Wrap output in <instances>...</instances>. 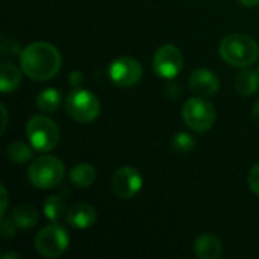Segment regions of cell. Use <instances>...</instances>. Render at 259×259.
Returning a JSON list of instances; mask_svg holds the SVG:
<instances>
[{
  "label": "cell",
  "mask_w": 259,
  "mask_h": 259,
  "mask_svg": "<svg viewBox=\"0 0 259 259\" xmlns=\"http://www.w3.org/2000/svg\"><path fill=\"white\" fill-rule=\"evenodd\" d=\"M61 64V53L46 41L30 42L20 53L21 71L32 80H49L55 77Z\"/></svg>",
  "instance_id": "6da1fadb"
},
{
  "label": "cell",
  "mask_w": 259,
  "mask_h": 259,
  "mask_svg": "<svg viewBox=\"0 0 259 259\" xmlns=\"http://www.w3.org/2000/svg\"><path fill=\"white\" fill-rule=\"evenodd\" d=\"M220 56L234 67H249L259 55L256 41L244 33H231L220 42Z\"/></svg>",
  "instance_id": "7a4b0ae2"
},
{
  "label": "cell",
  "mask_w": 259,
  "mask_h": 259,
  "mask_svg": "<svg viewBox=\"0 0 259 259\" xmlns=\"http://www.w3.org/2000/svg\"><path fill=\"white\" fill-rule=\"evenodd\" d=\"M65 175V167L61 159L44 155L36 158L29 167V181L35 188L49 190L61 184Z\"/></svg>",
  "instance_id": "3957f363"
},
{
  "label": "cell",
  "mask_w": 259,
  "mask_h": 259,
  "mask_svg": "<svg viewBox=\"0 0 259 259\" xmlns=\"http://www.w3.org/2000/svg\"><path fill=\"white\" fill-rule=\"evenodd\" d=\"M26 134L30 146L38 152H49L59 143L61 134L53 120L46 115H35L27 121Z\"/></svg>",
  "instance_id": "277c9868"
},
{
  "label": "cell",
  "mask_w": 259,
  "mask_h": 259,
  "mask_svg": "<svg viewBox=\"0 0 259 259\" xmlns=\"http://www.w3.org/2000/svg\"><path fill=\"white\" fill-rule=\"evenodd\" d=\"M65 109L73 120L80 123H88L99 117L100 102L91 91L79 87L68 94L65 100Z\"/></svg>",
  "instance_id": "5b68a950"
},
{
  "label": "cell",
  "mask_w": 259,
  "mask_h": 259,
  "mask_svg": "<svg viewBox=\"0 0 259 259\" xmlns=\"http://www.w3.org/2000/svg\"><path fill=\"white\" fill-rule=\"evenodd\" d=\"M68 232L56 222L44 226L35 237V250L42 258H59L68 249Z\"/></svg>",
  "instance_id": "8992f818"
},
{
  "label": "cell",
  "mask_w": 259,
  "mask_h": 259,
  "mask_svg": "<svg viewBox=\"0 0 259 259\" xmlns=\"http://www.w3.org/2000/svg\"><path fill=\"white\" fill-rule=\"evenodd\" d=\"M182 118L187 126L196 132H206L209 131L217 118L215 108L202 97L188 99L182 108Z\"/></svg>",
  "instance_id": "52a82bcc"
},
{
  "label": "cell",
  "mask_w": 259,
  "mask_h": 259,
  "mask_svg": "<svg viewBox=\"0 0 259 259\" xmlns=\"http://www.w3.org/2000/svg\"><path fill=\"white\" fill-rule=\"evenodd\" d=\"M184 67L182 52L171 44L161 46L153 56V70L158 76L164 79L176 77Z\"/></svg>",
  "instance_id": "ba28073f"
},
{
  "label": "cell",
  "mask_w": 259,
  "mask_h": 259,
  "mask_svg": "<svg viewBox=\"0 0 259 259\" xmlns=\"http://www.w3.org/2000/svg\"><path fill=\"white\" fill-rule=\"evenodd\" d=\"M111 188L117 197L129 200L141 191L143 176L134 167H121L114 173L111 179Z\"/></svg>",
  "instance_id": "9c48e42d"
},
{
  "label": "cell",
  "mask_w": 259,
  "mask_h": 259,
  "mask_svg": "<svg viewBox=\"0 0 259 259\" xmlns=\"http://www.w3.org/2000/svg\"><path fill=\"white\" fill-rule=\"evenodd\" d=\"M143 76L141 64L129 56L118 58L109 65V77L120 88H129L140 82Z\"/></svg>",
  "instance_id": "30bf717a"
},
{
  "label": "cell",
  "mask_w": 259,
  "mask_h": 259,
  "mask_svg": "<svg viewBox=\"0 0 259 259\" xmlns=\"http://www.w3.org/2000/svg\"><path fill=\"white\" fill-rule=\"evenodd\" d=\"M220 88V80L219 77L205 68H197L191 73L190 77V90L200 96V97H209L214 96Z\"/></svg>",
  "instance_id": "8fae6325"
},
{
  "label": "cell",
  "mask_w": 259,
  "mask_h": 259,
  "mask_svg": "<svg viewBox=\"0 0 259 259\" xmlns=\"http://www.w3.org/2000/svg\"><path fill=\"white\" fill-rule=\"evenodd\" d=\"M65 217L70 226L76 229H88L96 223L97 211L90 203H76L67 211Z\"/></svg>",
  "instance_id": "7c38bea8"
},
{
  "label": "cell",
  "mask_w": 259,
  "mask_h": 259,
  "mask_svg": "<svg viewBox=\"0 0 259 259\" xmlns=\"http://www.w3.org/2000/svg\"><path fill=\"white\" fill-rule=\"evenodd\" d=\"M194 253L200 259H219L222 256V241L214 234H202L194 243Z\"/></svg>",
  "instance_id": "4fadbf2b"
},
{
  "label": "cell",
  "mask_w": 259,
  "mask_h": 259,
  "mask_svg": "<svg viewBox=\"0 0 259 259\" xmlns=\"http://www.w3.org/2000/svg\"><path fill=\"white\" fill-rule=\"evenodd\" d=\"M21 82V71L11 62H3L0 68V91L3 94L12 93Z\"/></svg>",
  "instance_id": "5bb4252c"
},
{
  "label": "cell",
  "mask_w": 259,
  "mask_h": 259,
  "mask_svg": "<svg viewBox=\"0 0 259 259\" xmlns=\"http://www.w3.org/2000/svg\"><path fill=\"white\" fill-rule=\"evenodd\" d=\"M70 181L79 188H88L96 181V170L93 165L80 162L74 165L70 171Z\"/></svg>",
  "instance_id": "9a60e30c"
},
{
  "label": "cell",
  "mask_w": 259,
  "mask_h": 259,
  "mask_svg": "<svg viewBox=\"0 0 259 259\" xmlns=\"http://www.w3.org/2000/svg\"><path fill=\"white\" fill-rule=\"evenodd\" d=\"M61 102H62V94L56 88H46V90H42L36 96V100H35L38 109L46 112V114L55 112L61 106Z\"/></svg>",
  "instance_id": "2e32d148"
},
{
  "label": "cell",
  "mask_w": 259,
  "mask_h": 259,
  "mask_svg": "<svg viewBox=\"0 0 259 259\" xmlns=\"http://www.w3.org/2000/svg\"><path fill=\"white\" fill-rule=\"evenodd\" d=\"M14 223L17 225L18 229H30L32 226L36 225L38 222V212L32 205H20L12 211V217Z\"/></svg>",
  "instance_id": "e0dca14e"
},
{
  "label": "cell",
  "mask_w": 259,
  "mask_h": 259,
  "mask_svg": "<svg viewBox=\"0 0 259 259\" xmlns=\"http://www.w3.org/2000/svg\"><path fill=\"white\" fill-rule=\"evenodd\" d=\"M32 149L33 147H29L27 144H24L21 141H12L6 147V156L11 162H14L17 165H23L32 159V156H33Z\"/></svg>",
  "instance_id": "ac0fdd59"
},
{
  "label": "cell",
  "mask_w": 259,
  "mask_h": 259,
  "mask_svg": "<svg viewBox=\"0 0 259 259\" xmlns=\"http://www.w3.org/2000/svg\"><path fill=\"white\" fill-rule=\"evenodd\" d=\"M235 88L243 96L255 94L259 88V76L255 71H250V70L241 71L235 79Z\"/></svg>",
  "instance_id": "d6986e66"
},
{
  "label": "cell",
  "mask_w": 259,
  "mask_h": 259,
  "mask_svg": "<svg viewBox=\"0 0 259 259\" xmlns=\"http://www.w3.org/2000/svg\"><path fill=\"white\" fill-rule=\"evenodd\" d=\"M42 211H44V215L52 220V222H58L64 212H65V203L61 197L58 196H50L46 199L44 202V206H42Z\"/></svg>",
  "instance_id": "ffe728a7"
},
{
  "label": "cell",
  "mask_w": 259,
  "mask_h": 259,
  "mask_svg": "<svg viewBox=\"0 0 259 259\" xmlns=\"http://www.w3.org/2000/svg\"><path fill=\"white\" fill-rule=\"evenodd\" d=\"M170 146H171V149L176 153H188V152H191L196 147V140L190 134L179 132V134L175 135V138L171 140Z\"/></svg>",
  "instance_id": "44dd1931"
},
{
  "label": "cell",
  "mask_w": 259,
  "mask_h": 259,
  "mask_svg": "<svg viewBox=\"0 0 259 259\" xmlns=\"http://www.w3.org/2000/svg\"><path fill=\"white\" fill-rule=\"evenodd\" d=\"M15 231H17V225L14 223L12 219H5L2 217V223H0V232H2V238L3 240H9L15 237Z\"/></svg>",
  "instance_id": "7402d4cb"
},
{
  "label": "cell",
  "mask_w": 259,
  "mask_h": 259,
  "mask_svg": "<svg viewBox=\"0 0 259 259\" xmlns=\"http://www.w3.org/2000/svg\"><path fill=\"white\" fill-rule=\"evenodd\" d=\"M247 182H249L250 191L259 196V162L250 168L249 176H247Z\"/></svg>",
  "instance_id": "603a6c76"
},
{
  "label": "cell",
  "mask_w": 259,
  "mask_h": 259,
  "mask_svg": "<svg viewBox=\"0 0 259 259\" xmlns=\"http://www.w3.org/2000/svg\"><path fill=\"white\" fill-rule=\"evenodd\" d=\"M82 82H83V74L80 71H73L70 74V85H73L74 88H79Z\"/></svg>",
  "instance_id": "cb8c5ba5"
},
{
  "label": "cell",
  "mask_w": 259,
  "mask_h": 259,
  "mask_svg": "<svg viewBox=\"0 0 259 259\" xmlns=\"http://www.w3.org/2000/svg\"><path fill=\"white\" fill-rule=\"evenodd\" d=\"M0 191H2V208H0V215L5 217L6 209H8V191H6L5 185L0 187Z\"/></svg>",
  "instance_id": "d4e9b609"
},
{
  "label": "cell",
  "mask_w": 259,
  "mask_h": 259,
  "mask_svg": "<svg viewBox=\"0 0 259 259\" xmlns=\"http://www.w3.org/2000/svg\"><path fill=\"white\" fill-rule=\"evenodd\" d=\"M252 118L256 124H259V102H256L252 108Z\"/></svg>",
  "instance_id": "484cf974"
},
{
  "label": "cell",
  "mask_w": 259,
  "mask_h": 259,
  "mask_svg": "<svg viewBox=\"0 0 259 259\" xmlns=\"http://www.w3.org/2000/svg\"><path fill=\"white\" fill-rule=\"evenodd\" d=\"M243 6H256V5H259V0H238Z\"/></svg>",
  "instance_id": "4316f807"
},
{
  "label": "cell",
  "mask_w": 259,
  "mask_h": 259,
  "mask_svg": "<svg viewBox=\"0 0 259 259\" xmlns=\"http://www.w3.org/2000/svg\"><path fill=\"white\" fill-rule=\"evenodd\" d=\"M2 117H3V123H2V132H3L5 127H6V120H8V114H6V109H5L3 105H2Z\"/></svg>",
  "instance_id": "83f0119b"
},
{
  "label": "cell",
  "mask_w": 259,
  "mask_h": 259,
  "mask_svg": "<svg viewBox=\"0 0 259 259\" xmlns=\"http://www.w3.org/2000/svg\"><path fill=\"white\" fill-rule=\"evenodd\" d=\"M9 258H20V255H17V253H6V255H3V259Z\"/></svg>",
  "instance_id": "f1b7e54d"
}]
</instances>
